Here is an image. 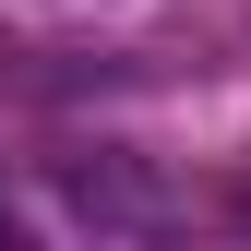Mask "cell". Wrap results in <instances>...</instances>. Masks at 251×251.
Masks as SVG:
<instances>
[{
  "instance_id": "cell-2",
  "label": "cell",
  "mask_w": 251,
  "mask_h": 251,
  "mask_svg": "<svg viewBox=\"0 0 251 251\" xmlns=\"http://www.w3.org/2000/svg\"><path fill=\"white\" fill-rule=\"evenodd\" d=\"M120 84V60H84V48H0V96H96Z\"/></svg>"
},
{
  "instance_id": "cell-1",
  "label": "cell",
  "mask_w": 251,
  "mask_h": 251,
  "mask_svg": "<svg viewBox=\"0 0 251 251\" xmlns=\"http://www.w3.org/2000/svg\"><path fill=\"white\" fill-rule=\"evenodd\" d=\"M60 203H72L84 227H155V215H168V203H155V179L120 168V155H96V168L72 155V168H60Z\"/></svg>"
},
{
  "instance_id": "cell-3",
  "label": "cell",
  "mask_w": 251,
  "mask_h": 251,
  "mask_svg": "<svg viewBox=\"0 0 251 251\" xmlns=\"http://www.w3.org/2000/svg\"><path fill=\"white\" fill-rule=\"evenodd\" d=\"M239 227H251V168H239Z\"/></svg>"
},
{
  "instance_id": "cell-4",
  "label": "cell",
  "mask_w": 251,
  "mask_h": 251,
  "mask_svg": "<svg viewBox=\"0 0 251 251\" xmlns=\"http://www.w3.org/2000/svg\"><path fill=\"white\" fill-rule=\"evenodd\" d=\"M0 239H12V203H0Z\"/></svg>"
}]
</instances>
